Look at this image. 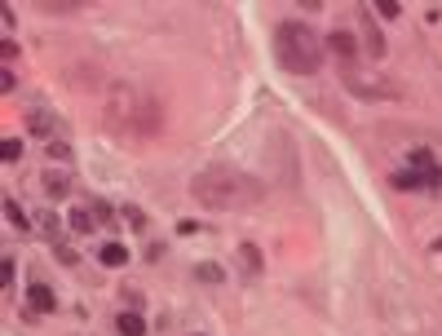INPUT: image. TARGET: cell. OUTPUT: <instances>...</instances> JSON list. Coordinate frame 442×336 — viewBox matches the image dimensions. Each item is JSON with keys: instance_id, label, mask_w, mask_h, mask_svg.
Listing matches in <instances>:
<instances>
[{"instance_id": "obj_22", "label": "cell", "mask_w": 442, "mask_h": 336, "mask_svg": "<svg viewBox=\"0 0 442 336\" xmlns=\"http://www.w3.org/2000/svg\"><path fill=\"white\" fill-rule=\"evenodd\" d=\"M89 208H93V217H97V222H111V217H115V212H111V204H102V200H93Z\"/></svg>"}, {"instance_id": "obj_25", "label": "cell", "mask_w": 442, "mask_h": 336, "mask_svg": "<svg viewBox=\"0 0 442 336\" xmlns=\"http://www.w3.org/2000/svg\"><path fill=\"white\" fill-rule=\"evenodd\" d=\"M199 230H204L199 222H177V234H199Z\"/></svg>"}, {"instance_id": "obj_5", "label": "cell", "mask_w": 442, "mask_h": 336, "mask_svg": "<svg viewBox=\"0 0 442 336\" xmlns=\"http://www.w3.org/2000/svg\"><path fill=\"white\" fill-rule=\"evenodd\" d=\"M239 266H244L248 279H257V274L266 270V256H261V248H257V244H239Z\"/></svg>"}, {"instance_id": "obj_8", "label": "cell", "mask_w": 442, "mask_h": 336, "mask_svg": "<svg viewBox=\"0 0 442 336\" xmlns=\"http://www.w3.org/2000/svg\"><path fill=\"white\" fill-rule=\"evenodd\" d=\"M115 327H119V336H146V319L137 310H119Z\"/></svg>"}, {"instance_id": "obj_13", "label": "cell", "mask_w": 442, "mask_h": 336, "mask_svg": "<svg viewBox=\"0 0 442 336\" xmlns=\"http://www.w3.org/2000/svg\"><path fill=\"white\" fill-rule=\"evenodd\" d=\"M195 279H199V283H221V279H226V270H221L217 261H199V266H195Z\"/></svg>"}, {"instance_id": "obj_4", "label": "cell", "mask_w": 442, "mask_h": 336, "mask_svg": "<svg viewBox=\"0 0 442 336\" xmlns=\"http://www.w3.org/2000/svg\"><path fill=\"white\" fill-rule=\"evenodd\" d=\"M27 301H31L36 314H53V310H58V296H53V288H45V283H31V288H27Z\"/></svg>"}, {"instance_id": "obj_17", "label": "cell", "mask_w": 442, "mask_h": 336, "mask_svg": "<svg viewBox=\"0 0 442 336\" xmlns=\"http://www.w3.org/2000/svg\"><path fill=\"white\" fill-rule=\"evenodd\" d=\"M119 217H124V222H129L133 230H146V212H142V208H133V204H124V208H119Z\"/></svg>"}, {"instance_id": "obj_14", "label": "cell", "mask_w": 442, "mask_h": 336, "mask_svg": "<svg viewBox=\"0 0 442 336\" xmlns=\"http://www.w3.org/2000/svg\"><path fill=\"white\" fill-rule=\"evenodd\" d=\"M40 9H45V13H80V9H85V0H45Z\"/></svg>"}, {"instance_id": "obj_16", "label": "cell", "mask_w": 442, "mask_h": 336, "mask_svg": "<svg viewBox=\"0 0 442 336\" xmlns=\"http://www.w3.org/2000/svg\"><path fill=\"white\" fill-rule=\"evenodd\" d=\"M0 155H5V164H18L23 160V142H18V137H5V142H0Z\"/></svg>"}, {"instance_id": "obj_23", "label": "cell", "mask_w": 442, "mask_h": 336, "mask_svg": "<svg viewBox=\"0 0 442 336\" xmlns=\"http://www.w3.org/2000/svg\"><path fill=\"white\" fill-rule=\"evenodd\" d=\"M18 89V80H14V71L5 67V71H0V93H14Z\"/></svg>"}, {"instance_id": "obj_15", "label": "cell", "mask_w": 442, "mask_h": 336, "mask_svg": "<svg viewBox=\"0 0 442 336\" xmlns=\"http://www.w3.org/2000/svg\"><path fill=\"white\" fill-rule=\"evenodd\" d=\"M40 230H45L53 244L63 239V234H58V230H63V222H58V212H53V208H49V212H40Z\"/></svg>"}, {"instance_id": "obj_20", "label": "cell", "mask_w": 442, "mask_h": 336, "mask_svg": "<svg viewBox=\"0 0 442 336\" xmlns=\"http://www.w3.org/2000/svg\"><path fill=\"white\" fill-rule=\"evenodd\" d=\"M53 252H58V256H63V261H67V266H80V252H75V248H71L67 239H58V244H53Z\"/></svg>"}, {"instance_id": "obj_2", "label": "cell", "mask_w": 442, "mask_h": 336, "mask_svg": "<svg viewBox=\"0 0 442 336\" xmlns=\"http://www.w3.org/2000/svg\"><path fill=\"white\" fill-rule=\"evenodd\" d=\"M274 58L292 75H314V71H323V40L314 36V27L288 18V23L274 27Z\"/></svg>"}, {"instance_id": "obj_11", "label": "cell", "mask_w": 442, "mask_h": 336, "mask_svg": "<svg viewBox=\"0 0 442 336\" xmlns=\"http://www.w3.org/2000/svg\"><path fill=\"white\" fill-rule=\"evenodd\" d=\"M67 226H71L75 234H89V230H97V217H93V208H75V212L67 217Z\"/></svg>"}, {"instance_id": "obj_3", "label": "cell", "mask_w": 442, "mask_h": 336, "mask_svg": "<svg viewBox=\"0 0 442 336\" xmlns=\"http://www.w3.org/2000/svg\"><path fill=\"white\" fill-rule=\"evenodd\" d=\"M328 49H332L345 67H354V63H358V40H354L350 31H332V36H328Z\"/></svg>"}, {"instance_id": "obj_24", "label": "cell", "mask_w": 442, "mask_h": 336, "mask_svg": "<svg viewBox=\"0 0 442 336\" xmlns=\"http://www.w3.org/2000/svg\"><path fill=\"white\" fill-rule=\"evenodd\" d=\"M0 58H5V63H14V58H18V45H14V40H5V45H0Z\"/></svg>"}, {"instance_id": "obj_19", "label": "cell", "mask_w": 442, "mask_h": 336, "mask_svg": "<svg viewBox=\"0 0 442 336\" xmlns=\"http://www.w3.org/2000/svg\"><path fill=\"white\" fill-rule=\"evenodd\" d=\"M372 13H380V18H398V13H403V5H398V0H376Z\"/></svg>"}, {"instance_id": "obj_18", "label": "cell", "mask_w": 442, "mask_h": 336, "mask_svg": "<svg viewBox=\"0 0 442 336\" xmlns=\"http://www.w3.org/2000/svg\"><path fill=\"white\" fill-rule=\"evenodd\" d=\"M45 155H49L53 164H71V146H67V142H49V151H45Z\"/></svg>"}, {"instance_id": "obj_1", "label": "cell", "mask_w": 442, "mask_h": 336, "mask_svg": "<svg viewBox=\"0 0 442 336\" xmlns=\"http://www.w3.org/2000/svg\"><path fill=\"white\" fill-rule=\"evenodd\" d=\"M190 200L199 208H212V212H239V208H252L261 200V182L230 168V164H212V168L190 177Z\"/></svg>"}, {"instance_id": "obj_7", "label": "cell", "mask_w": 442, "mask_h": 336, "mask_svg": "<svg viewBox=\"0 0 442 336\" xmlns=\"http://www.w3.org/2000/svg\"><path fill=\"white\" fill-rule=\"evenodd\" d=\"M363 40H367L372 58H385V36H380V27L372 23V9H363Z\"/></svg>"}, {"instance_id": "obj_6", "label": "cell", "mask_w": 442, "mask_h": 336, "mask_svg": "<svg viewBox=\"0 0 442 336\" xmlns=\"http://www.w3.org/2000/svg\"><path fill=\"white\" fill-rule=\"evenodd\" d=\"M97 261L111 266V270H119V266H129V248L119 244V239H107L102 248H97Z\"/></svg>"}, {"instance_id": "obj_26", "label": "cell", "mask_w": 442, "mask_h": 336, "mask_svg": "<svg viewBox=\"0 0 442 336\" xmlns=\"http://www.w3.org/2000/svg\"><path fill=\"white\" fill-rule=\"evenodd\" d=\"M0 23H5V31H14V23H18V18H14V9H9V5L0 9Z\"/></svg>"}, {"instance_id": "obj_9", "label": "cell", "mask_w": 442, "mask_h": 336, "mask_svg": "<svg viewBox=\"0 0 442 336\" xmlns=\"http://www.w3.org/2000/svg\"><path fill=\"white\" fill-rule=\"evenodd\" d=\"M45 190L53 195V200H63V195L71 190V173H63V168H49V173H45Z\"/></svg>"}, {"instance_id": "obj_21", "label": "cell", "mask_w": 442, "mask_h": 336, "mask_svg": "<svg viewBox=\"0 0 442 336\" xmlns=\"http://www.w3.org/2000/svg\"><path fill=\"white\" fill-rule=\"evenodd\" d=\"M0 283L14 288V256H5V261H0Z\"/></svg>"}, {"instance_id": "obj_12", "label": "cell", "mask_w": 442, "mask_h": 336, "mask_svg": "<svg viewBox=\"0 0 442 336\" xmlns=\"http://www.w3.org/2000/svg\"><path fill=\"white\" fill-rule=\"evenodd\" d=\"M53 124H58V120H53L49 111H31V133H36V137H49V142H53Z\"/></svg>"}, {"instance_id": "obj_10", "label": "cell", "mask_w": 442, "mask_h": 336, "mask_svg": "<svg viewBox=\"0 0 442 336\" xmlns=\"http://www.w3.org/2000/svg\"><path fill=\"white\" fill-rule=\"evenodd\" d=\"M5 217H9V226H14L18 234H27V230H31V217H27L23 208H18V200H14V195H5Z\"/></svg>"}]
</instances>
